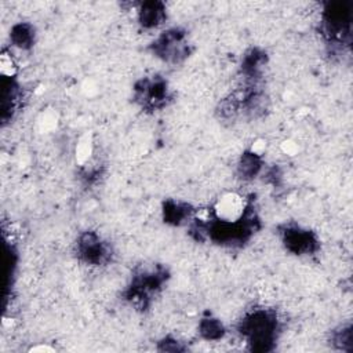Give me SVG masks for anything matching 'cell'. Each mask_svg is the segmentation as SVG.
<instances>
[{
  "instance_id": "obj_10",
  "label": "cell",
  "mask_w": 353,
  "mask_h": 353,
  "mask_svg": "<svg viewBox=\"0 0 353 353\" xmlns=\"http://www.w3.org/2000/svg\"><path fill=\"white\" fill-rule=\"evenodd\" d=\"M262 165H263L262 157L255 152L247 150L241 154V157L239 160L237 172H239L241 179L248 181V179L255 178L261 172Z\"/></svg>"
},
{
  "instance_id": "obj_11",
  "label": "cell",
  "mask_w": 353,
  "mask_h": 353,
  "mask_svg": "<svg viewBox=\"0 0 353 353\" xmlns=\"http://www.w3.org/2000/svg\"><path fill=\"white\" fill-rule=\"evenodd\" d=\"M10 39L15 47L21 50H29L34 44V39H36V32L33 25L28 22L15 23L11 28Z\"/></svg>"
},
{
  "instance_id": "obj_1",
  "label": "cell",
  "mask_w": 353,
  "mask_h": 353,
  "mask_svg": "<svg viewBox=\"0 0 353 353\" xmlns=\"http://www.w3.org/2000/svg\"><path fill=\"white\" fill-rule=\"evenodd\" d=\"M237 330L247 339L251 350L269 352L277 338L279 319L272 310L254 309L240 320Z\"/></svg>"
},
{
  "instance_id": "obj_14",
  "label": "cell",
  "mask_w": 353,
  "mask_h": 353,
  "mask_svg": "<svg viewBox=\"0 0 353 353\" xmlns=\"http://www.w3.org/2000/svg\"><path fill=\"white\" fill-rule=\"evenodd\" d=\"M331 343L334 347L345 352H350L353 346V334H352V325H342L341 328L332 331L331 334Z\"/></svg>"
},
{
  "instance_id": "obj_15",
  "label": "cell",
  "mask_w": 353,
  "mask_h": 353,
  "mask_svg": "<svg viewBox=\"0 0 353 353\" xmlns=\"http://www.w3.org/2000/svg\"><path fill=\"white\" fill-rule=\"evenodd\" d=\"M159 350L161 352H182L185 347L181 345V342L172 339V338H164L159 342Z\"/></svg>"
},
{
  "instance_id": "obj_5",
  "label": "cell",
  "mask_w": 353,
  "mask_h": 353,
  "mask_svg": "<svg viewBox=\"0 0 353 353\" xmlns=\"http://www.w3.org/2000/svg\"><path fill=\"white\" fill-rule=\"evenodd\" d=\"M77 256L91 265H102L110 259V248L95 232H84L77 239Z\"/></svg>"
},
{
  "instance_id": "obj_6",
  "label": "cell",
  "mask_w": 353,
  "mask_h": 353,
  "mask_svg": "<svg viewBox=\"0 0 353 353\" xmlns=\"http://www.w3.org/2000/svg\"><path fill=\"white\" fill-rule=\"evenodd\" d=\"M281 241L285 248L296 255L313 254L319 248V240L316 234L307 229H302L295 225H285L280 230Z\"/></svg>"
},
{
  "instance_id": "obj_8",
  "label": "cell",
  "mask_w": 353,
  "mask_h": 353,
  "mask_svg": "<svg viewBox=\"0 0 353 353\" xmlns=\"http://www.w3.org/2000/svg\"><path fill=\"white\" fill-rule=\"evenodd\" d=\"M167 18L165 6L161 1L142 3L138 10L139 25L145 29H153L161 25Z\"/></svg>"
},
{
  "instance_id": "obj_9",
  "label": "cell",
  "mask_w": 353,
  "mask_h": 353,
  "mask_svg": "<svg viewBox=\"0 0 353 353\" xmlns=\"http://www.w3.org/2000/svg\"><path fill=\"white\" fill-rule=\"evenodd\" d=\"M192 207L186 203L182 201H174V200H167L163 204V216L167 223L171 225H181L186 219H190L192 216Z\"/></svg>"
},
{
  "instance_id": "obj_7",
  "label": "cell",
  "mask_w": 353,
  "mask_h": 353,
  "mask_svg": "<svg viewBox=\"0 0 353 353\" xmlns=\"http://www.w3.org/2000/svg\"><path fill=\"white\" fill-rule=\"evenodd\" d=\"M135 98L143 106L160 108L165 105L168 98L167 83L161 79H143L135 85Z\"/></svg>"
},
{
  "instance_id": "obj_2",
  "label": "cell",
  "mask_w": 353,
  "mask_h": 353,
  "mask_svg": "<svg viewBox=\"0 0 353 353\" xmlns=\"http://www.w3.org/2000/svg\"><path fill=\"white\" fill-rule=\"evenodd\" d=\"M321 30L330 43L349 46L352 36L350 3H328L321 15Z\"/></svg>"
},
{
  "instance_id": "obj_12",
  "label": "cell",
  "mask_w": 353,
  "mask_h": 353,
  "mask_svg": "<svg viewBox=\"0 0 353 353\" xmlns=\"http://www.w3.org/2000/svg\"><path fill=\"white\" fill-rule=\"evenodd\" d=\"M265 54L261 52L256 48L250 50L244 58H243V63H241V70L245 74V77H251L255 79L259 74L261 68L265 63Z\"/></svg>"
},
{
  "instance_id": "obj_3",
  "label": "cell",
  "mask_w": 353,
  "mask_h": 353,
  "mask_svg": "<svg viewBox=\"0 0 353 353\" xmlns=\"http://www.w3.org/2000/svg\"><path fill=\"white\" fill-rule=\"evenodd\" d=\"M167 270L161 266L153 269H143L138 272L125 291V298L138 307H146L152 294L157 291L167 280Z\"/></svg>"
},
{
  "instance_id": "obj_4",
  "label": "cell",
  "mask_w": 353,
  "mask_h": 353,
  "mask_svg": "<svg viewBox=\"0 0 353 353\" xmlns=\"http://www.w3.org/2000/svg\"><path fill=\"white\" fill-rule=\"evenodd\" d=\"M152 52L165 62L178 63L190 54L188 34L179 28L164 30L152 44Z\"/></svg>"
},
{
  "instance_id": "obj_13",
  "label": "cell",
  "mask_w": 353,
  "mask_h": 353,
  "mask_svg": "<svg viewBox=\"0 0 353 353\" xmlns=\"http://www.w3.org/2000/svg\"><path fill=\"white\" fill-rule=\"evenodd\" d=\"M199 332L207 341H218L225 335V327L218 319L207 317L200 321Z\"/></svg>"
}]
</instances>
